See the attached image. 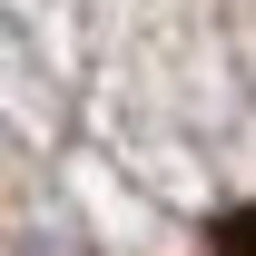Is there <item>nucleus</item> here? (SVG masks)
Here are the masks:
<instances>
[{
    "instance_id": "f257e3e1",
    "label": "nucleus",
    "mask_w": 256,
    "mask_h": 256,
    "mask_svg": "<svg viewBox=\"0 0 256 256\" xmlns=\"http://www.w3.org/2000/svg\"><path fill=\"white\" fill-rule=\"evenodd\" d=\"M217 256H246V207H226V217H217Z\"/></svg>"
}]
</instances>
